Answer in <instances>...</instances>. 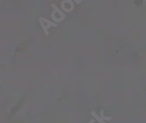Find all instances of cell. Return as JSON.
Segmentation results:
<instances>
[{"instance_id":"4","label":"cell","mask_w":146,"mask_h":123,"mask_svg":"<svg viewBox=\"0 0 146 123\" xmlns=\"http://www.w3.org/2000/svg\"><path fill=\"white\" fill-rule=\"evenodd\" d=\"M74 5L71 0H64L61 2V9L66 12H70L74 10Z\"/></svg>"},{"instance_id":"5","label":"cell","mask_w":146,"mask_h":123,"mask_svg":"<svg viewBox=\"0 0 146 123\" xmlns=\"http://www.w3.org/2000/svg\"><path fill=\"white\" fill-rule=\"evenodd\" d=\"M95 122V120H91L90 121H89V123H94Z\"/></svg>"},{"instance_id":"2","label":"cell","mask_w":146,"mask_h":123,"mask_svg":"<svg viewBox=\"0 0 146 123\" xmlns=\"http://www.w3.org/2000/svg\"><path fill=\"white\" fill-rule=\"evenodd\" d=\"M52 11L51 17H52V19L54 20H54H55V19L57 17L56 15H58V17L60 16V18L61 20H63L66 18V14H65V13L62 11H60L54 4H52Z\"/></svg>"},{"instance_id":"1","label":"cell","mask_w":146,"mask_h":123,"mask_svg":"<svg viewBox=\"0 0 146 123\" xmlns=\"http://www.w3.org/2000/svg\"><path fill=\"white\" fill-rule=\"evenodd\" d=\"M38 22H39V24H40V25L42 27V30L44 31L46 36H48V34H49L48 33V29L50 28L51 26H54V27L58 26V24H55V23H54L52 21L48 20V19H45L43 17L38 19Z\"/></svg>"},{"instance_id":"6","label":"cell","mask_w":146,"mask_h":123,"mask_svg":"<svg viewBox=\"0 0 146 123\" xmlns=\"http://www.w3.org/2000/svg\"><path fill=\"white\" fill-rule=\"evenodd\" d=\"M0 83H1V80H0Z\"/></svg>"},{"instance_id":"3","label":"cell","mask_w":146,"mask_h":123,"mask_svg":"<svg viewBox=\"0 0 146 123\" xmlns=\"http://www.w3.org/2000/svg\"><path fill=\"white\" fill-rule=\"evenodd\" d=\"M91 115L96 119L95 120H97L98 123H106V122H105L106 120L110 121V120H112V117H105V116L103 115V109H102V110H101V116L97 115L94 111H92V112H91Z\"/></svg>"}]
</instances>
